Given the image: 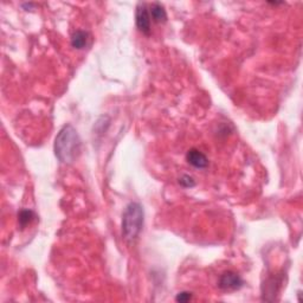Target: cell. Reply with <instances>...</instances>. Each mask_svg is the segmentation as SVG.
Listing matches in <instances>:
<instances>
[{
  "mask_svg": "<svg viewBox=\"0 0 303 303\" xmlns=\"http://www.w3.org/2000/svg\"><path fill=\"white\" fill-rule=\"evenodd\" d=\"M88 32H85V31L83 30H77L73 33V36H71V46H73L74 49H77V50H82V49H84L86 44H88Z\"/></svg>",
  "mask_w": 303,
  "mask_h": 303,
  "instance_id": "8992f818",
  "label": "cell"
},
{
  "mask_svg": "<svg viewBox=\"0 0 303 303\" xmlns=\"http://www.w3.org/2000/svg\"><path fill=\"white\" fill-rule=\"evenodd\" d=\"M145 213L139 203H129L122 215V236L128 242L139 237L144 227Z\"/></svg>",
  "mask_w": 303,
  "mask_h": 303,
  "instance_id": "7a4b0ae2",
  "label": "cell"
},
{
  "mask_svg": "<svg viewBox=\"0 0 303 303\" xmlns=\"http://www.w3.org/2000/svg\"><path fill=\"white\" fill-rule=\"evenodd\" d=\"M218 286L222 290L225 292H233V290L240 289L244 286V281L239 275L233 271H225L221 275L218 281Z\"/></svg>",
  "mask_w": 303,
  "mask_h": 303,
  "instance_id": "3957f363",
  "label": "cell"
},
{
  "mask_svg": "<svg viewBox=\"0 0 303 303\" xmlns=\"http://www.w3.org/2000/svg\"><path fill=\"white\" fill-rule=\"evenodd\" d=\"M151 15L155 23H165L167 20L166 10L160 2H153L151 5Z\"/></svg>",
  "mask_w": 303,
  "mask_h": 303,
  "instance_id": "52a82bcc",
  "label": "cell"
},
{
  "mask_svg": "<svg viewBox=\"0 0 303 303\" xmlns=\"http://www.w3.org/2000/svg\"><path fill=\"white\" fill-rule=\"evenodd\" d=\"M191 299H192V293L181 292L177 295V298H175V301H177V302H188Z\"/></svg>",
  "mask_w": 303,
  "mask_h": 303,
  "instance_id": "30bf717a",
  "label": "cell"
},
{
  "mask_svg": "<svg viewBox=\"0 0 303 303\" xmlns=\"http://www.w3.org/2000/svg\"><path fill=\"white\" fill-rule=\"evenodd\" d=\"M186 160L190 165H192L196 168H206L209 166V159L206 155L198 151L197 148H191L186 154Z\"/></svg>",
  "mask_w": 303,
  "mask_h": 303,
  "instance_id": "5b68a950",
  "label": "cell"
},
{
  "mask_svg": "<svg viewBox=\"0 0 303 303\" xmlns=\"http://www.w3.org/2000/svg\"><path fill=\"white\" fill-rule=\"evenodd\" d=\"M179 184L185 188H192L196 186V181H194V179L191 177V175L187 174H184L182 177L179 178Z\"/></svg>",
  "mask_w": 303,
  "mask_h": 303,
  "instance_id": "9c48e42d",
  "label": "cell"
},
{
  "mask_svg": "<svg viewBox=\"0 0 303 303\" xmlns=\"http://www.w3.org/2000/svg\"><path fill=\"white\" fill-rule=\"evenodd\" d=\"M81 139L76 129L71 125H66L55 139V155L61 162L71 163L81 153Z\"/></svg>",
  "mask_w": 303,
  "mask_h": 303,
  "instance_id": "6da1fadb",
  "label": "cell"
},
{
  "mask_svg": "<svg viewBox=\"0 0 303 303\" xmlns=\"http://www.w3.org/2000/svg\"><path fill=\"white\" fill-rule=\"evenodd\" d=\"M135 19H137V26L140 32L148 36L151 33V15L148 12V7L145 2H139L137 7V13H135Z\"/></svg>",
  "mask_w": 303,
  "mask_h": 303,
  "instance_id": "277c9868",
  "label": "cell"
},
{
  "mask_svg": "<svg viewBox=\"0 0 303 303\" xmlns=\"http://www.w3.org/2000/svg\"><path fill=\"white\" fill-rule=\"evenodd\" d=\"M35 212L31 211V210H21L19 215H18V222H19V227L21 230L25 228L29 224H31V222L35 219Z\"/></svg>",
  "mask_w": 303,
  "mask_h": 303,
  "instance_id": "ba28073f",
  "label": "cell"
}]
</instances>
